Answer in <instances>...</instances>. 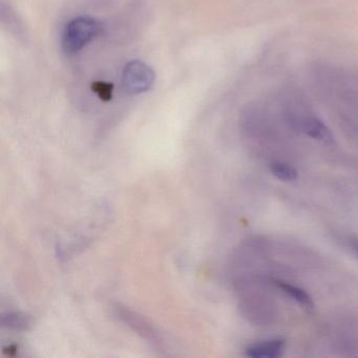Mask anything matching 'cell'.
Segmentation results:
<instances>
[{
	"mask_svg": "<svg viewBox=\"0 0 358 358\" xmlns=\"http://www.w3.org/2000/svg\"><path fill=\"white\" fill-rule=\"evenodd\" d=\"M312 87L320 101L348 125L358 124V70L330 64L312 69Z\"/></svg>",
	"mask_w": 358,
	"mask_h": 358,
	"instance_id": "1",
	"label": "cell"
},
{
	"mask_svg": "<svg viewBox=\"0 0 358 358\" xmlns=\"http://www.w3.org/2000/svg\"><path fill=\"white\" fill-rule=\"evenodd\" d=\"M100 20L90 16H80L71 20L62 35V49L66 55H73L87 47L103 33Z\"/></svg>",
	"mask_w": 358,
	"mask_h": 358,
	"instance_id": "2",
	"label": "cell"
},
{
	"mask_svg": "<svg viewBox=\"0 0 358 358\" xmlns=\"http://www.w3.org/2000/svg\"><path fill=\"white\" fill-rule=\"evenodd\" d=\"M156 80L154 70L141 60H131L123 69V90L129 95L150 91Z\"/></svg>",
	"mask_w": 358,
	"mask_h": 358,
	"instance_id": "3",
	"label": "cell"
},
{
	"mask_svg": "<svg viewBox=\"0 0 358 358\" xmlns=\"http://www.w3.org/2000/svg\"><path fill=\"white\" fill-rule=\"evenodd\" d=\"M286 350V341L282 337L266 339L251 343L245 349V354L250 358H278Z\"/></svg>",
	"mask_w": 358,
	"mask_h": 358,
	"instance_id": "4",
	"label": "cell"
},
{
	"mask_svg": "<svg viewBox=\"0 0 358 358\" xmlns=\"http://www.w3.org/2000/svg\"><path fill=\"white\" fill-rule=\"evenodd\" d=\"M116 313L119 318L129 324V326L133 327L134 330L137 331L144 338L148 339V341H150V343L152 341V343H159L158 336H157L154 329L143 318L136 315V313L129 311V310L124 309V308L117 307Z\"/></svg>",
	"mask_w": 358,
	"mask_h": 358,
	"instance_id": "5",
	"label": "cell"
},
{
	"mask_svg": "<svg viewBox=\"0 0 358 358\" xmlns=\"http://www.w3.org/2000/svg\"><path fill=\"white\" fill-rule=\"evenodd\" d=\"M274 284L287 296L291 297L295 303H299L301 307L306 308V309H313L314 303L311 296L308 294L307 291L303 290L301 287L294 286V285L280 280H274Z\"/></svg>",
	"mask_w": 358,
	"mask_h": 358,
	"instance_id": "6",
	"label": "cell"
},
{
	"mask_svg": "<svg viewBox=\"0 0 358 358\" xmlns=\"http://www.w3.org/2000/svg\"><path fill=\"white\" fill-rule=\"evenodd\" d=\"M270 173L276 179L284 182L295 181L299 177V173L292 165L286 162H280V161H276L270 165Z\"/></svg>",
	"mask_w": 358,
	"mask_h": 358,
	"instance_id": "7",
	"label": "cell"
},
{
	"mask_svg": "<svg viewBox=\"0 0 358 358\" xmlns=\"http://www.w3.org/2000/svg\"><path fill=\"white\" fill-rule=\"evenodd\" d=\"M3 326L9 327V328L15 329V330H27L30 327V318L24 314L10 313L3 316Z\"/></svg>",
	"mask_w": 358,
	"mask_h": 358,
	"instance_id": "8",
	"label": "cell"
},
{
	"mask_svg": "<svg viewBox=\"0 0 358 358\" xmlns=\"http://www.w3.org/2000/svg\"><path fill=\"white\" fill-rule=\"evenodd\" d=\"M92 91L103 101H110L114 93V85L104 81H96L92 85Z\"/></svg>",
	"mask_w": 358,
	"mask_h": 358,
	"instance_id": "9",
	"label": "cell"
},
{
	"mask_svg": "<svg viewBox=\"0 0 358 358\" xmlns=\"http://www.w3.org/2000/svg\"><path fill=\"white\" fill-rule=\"evenodd\" d=\"M348 245H349L350 250L358 259V236H351L348 238Z\"/></svg>",
	"mask_w": 358,
	"mask_h": 358,
	"instance_id": "10",
	"label": "cell"
}]
</instances>
